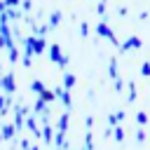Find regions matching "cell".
Listing matches in <instances>:
<instances>
[{
  "mask_svg": "<svg viewBox=\"0 0 150 150\" xmlns=\"http://www.w3.org/2000/svg\"><path fill=\"white\" fill-rule=\"evenodd\" d=\"M136 141H138V143H143V141H145V131H143V129L136 134Z\"/></svg>",
  "mask_w": 150,
  "mask_h": 150,
  "instance_id": "obj_3",
  "label": "cell"
},
{
  "mask_svg": "<svg viewBox=\"0 0 150 150\" xmlns=\"http://www.w3.org/2000/svg\"><path fill=\"white\" fill-rule=\"evenodd\" d=\"M143 75H150V66H148V63L143 66Z\"/></svg>",
  "mask_w": 150,
  "mask_h": 150,
  "instance_id": "obj_5",
  "label": "cell"
},
{
  "mask_svg": "<svg viewBox=\"0 0 150 150\" xmlns=\"http://www.w3.org/2000/svg\"><path fill=\"white\" fill-rule=\"evenodd\" d=\"M134 98H136V87L131 84V87H129V101H134Z\"/></svg>",
  "mask_w": 150,
  "mask_h": 150,
  "instance_id": "obj_2",
  "label": "cell"
},
{
  "mask_svg": "<svg viewBox=\"0 0 150 150\" xmlns=\"http://www.w3.org/2000/svg\"><path fill=\"white\" fill-rule=\"evenodd\" d=\"M136 120H138V124H141V127H143V124H148V115H145V112H138V115H136Z\"/></svg>",
  "mask_w": 150,
  "mask_h": 150,
  "instance_id": "obj_1",
  "label": "cell"
},
{
  "mask_svg": "<svg viewBox=\"0 0 150 150\" xmlns=\"http://www.w3.org/2000/svg\"><path fill=\"white\" fill-rule=\"evenodd\" d=\"M115 138H117V141H122V138H124V136H122V129H115Z\"/></svg>",
  "mask_w": 150,
  "mask_h": 150,
  "instance_id": "obj_4",
  "label": "cell"
}]
</instances>
